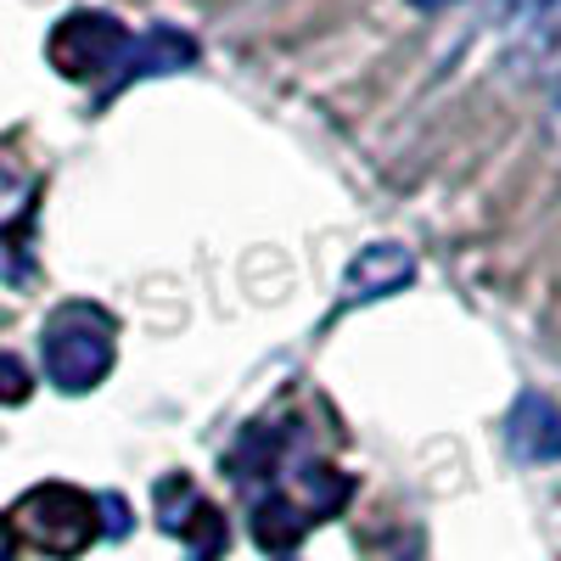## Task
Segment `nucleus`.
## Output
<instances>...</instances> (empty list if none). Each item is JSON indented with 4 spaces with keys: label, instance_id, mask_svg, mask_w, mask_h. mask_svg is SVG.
I'll list each match as a JSON object with an SVG mask.
<instances>
[{
    "label": "nucleus",
    "instance_id": "obj_1",
    "mask_svg": "<svg viewBox=\"0 0 561 561\" xmlns=\"http://www.w3.org/2000/svg\"><path fill=\"white\" fill-rule=\"evenodd\" d=\"M45 377H51L62 393H90L107 382L113 354H118V320L96 304H62L51 320H45Z\"/></svg>",
    "mask_w": 561,
    "mask_h": 561
},
{
    "label": "nucleus",
    "instance_id": "obj_2",
    "mask_svg": "<svg viewBox=\"0 0 561 561\" xmlns=\"http://www.w3.org/2000/svg\"><path fill=\"white\" fill-rule=\"evenodd\" d=\"M18 534L45 556H79L102 534V505L73 483H39L18 500Z\"/></svg>",
    "mask_w": 561,
    "mask_h": 561
},
{
    "label": "nucleus",
    "instance_id": "obj_3",
    "mask_svg": "<svg viewBox=\"0 0 561 561\" xmlns=\"http://www.w3.org/2000/svg\"><path fill=\"white\" fill-rule=\"evenodd\" d=\"M129 28L102 18V12H68L51 39H45V57L62 79H102V73H118L124 57H129Z\"/></svg>",
    "mask_w": 561,
    "mask_h": 561
},
{
    "label": "nucleus",
    "instance_id": "obj_4",
    "mask_svg": "<svg viewBox=\"0 0 561 561\" xmlns=\"http://www.w3.org/2000/svg\"><path fill=\"white\" fill-rule=\"evenodd\" d=\"M158 523H163L174 539L192 545L197 561H214V556L225 550V517H219V505H208V500L192 489V478H163V483H158Z\"/></svg>",
    "mask_w": 561,
    "mask_h": 561
},
{
    "label": "nucleus",
    "instance_id": "obj_5",
    "mask_svg": "<svg viewBox=\"0 0 561 561\" xmlns=\"http://www.w3.org/2000/svg\"><path fill=\"white\" fill-rule=\"evenodd\" d=\"M415 275V259L399 248V242H370L354 253V264L343 270V298L348 304H365V298H388L399 287H410Z\"/></svg>",
    "mask_w": 561,
    "mask_h": 561
},
{
    "label": "nucleus",
    "instance_id": "obj_6",
    "mask_svg": "<svg viewBox=\"0 0 561 561\" xmlns=\"http://www.w3.org/2000/svg\"><path fill=\"white\" fill-rule=\"evenodd\" d=\"M511 449L523 460H561V410L545 393H523L511 404Z\"/></svg>",
    "mask_w": 561,
    "mask_h": 561
},
{
    "label": "nucleus",
    "instance_id": "obj_7",
    "mask_svg": "<svg viewBox=\"0 0 561 561\" xmlns=\"http://www.w3.org/2000/svg\"><path fill=\"white\" fill-rule=\"evenodd\" d=\"M192 57H197V39L180 34V28H169V23H158V28H147V34L129 39V57H124V73H118V79L180 73V68H192Z\"/></svg>",
    "mask_w": 561,
    "mask_h": 561
},
{
    "label": "nucleus",
    "instance_id": "obj_8",
    "mask_svg": "<svg viewBox=\"0 0 561 561\" xmlns=\"http://www.w3.org/2000/svg\"><path fill=\"white\" fill-rule=\"evenodd\" d=\"M298 539H304V505H298V500L270 494V500L253 505V545H259V550L287 556V550H298Z\"/></svg>",
    "mask_w": 561,
    "mask_h": 561
},
{
    "label": "nucleus",
    "instance_id": "obj_9",
    "mask_svg": "<svg viewBox=\"0 0 561 561\" xmlns=\"http://www.w3.org/2000/svg\"><path fill=\"white\" fill-rule=\"evenodd\" d=\"M34 393V377H28V365L18 354L0 348V404H23Z\"/></svg>",
    "mask_w": 561,
    "mask_h": 561
},
{
    "label": "nucleus",
    "instance_id": "obj_10",
    "mask_svg": "<svg viewBox=\"0 0 561 561\" xmlns=\"http://www.w3.org/2000/svg\"><path fill=\"white\" fill-rule=\"evenodd\" d=\"M539 51L561 57V0H550V7L539 12Z\"/></svg>",
    "mask_w": 561,
    "mask_h": 561
},
{
    "label": "nucleus",
    "instance_id": "obj_11",
    "mask_svg": "<svg viewBox=\"0 0 561 561\" xmlns=\"http://www.w3.org/2000/svg\"><path fill=\"white\" fill-rule=\"evenodd\" d=\"M96 505H102V534H113V539H124V534H129V505H124L118 494H102Z\"/></svg>",
    "mask_w": 561,
    "mask_h": 561
},
{
    "label": "nucleus",
    "instance_id": "obj_12",
    "mask_svg": "<svg viewBox=\"0 0 561 561\" xmlns=\"http://www.w3.org/2000/svg\"><path fill=\"white\" fill-rule=\"evenodd\" d=\"M18 556V534H12V523L0 517V561H12Z\"/></svg>",
    "mask_w": 561,
    "mask_h": 561
},
{
    "label": "nucleus",
    "instance_id": "obj_13",
    "mask_svg": "<svg viewBox=\"0 0 561 561\" xmlns=\"http://www.w3.org/2000/svg\"><path fill=\"white\" fill-rule=\"evenodd\" d=\"M505 7H511V12H523V18H539L550 0H505Z\"/></svg>",
    "mask_w": 561,
    "mask_h": 561
},
{
    "label": "nucleus",
    "instance_id": "obj_14",
    "mask_svg": "<svg viewBox=\"0 0 561 561\" xmlns=\"http://www.w3.org/2000/svg\"><path fill=\"white\" fill-rule=\"evenodd\" d=\"M421 7H444V0H421Z\"/></svg>",
    "mask_w": 561,
    "mask_h": 561
}]
</instances>
